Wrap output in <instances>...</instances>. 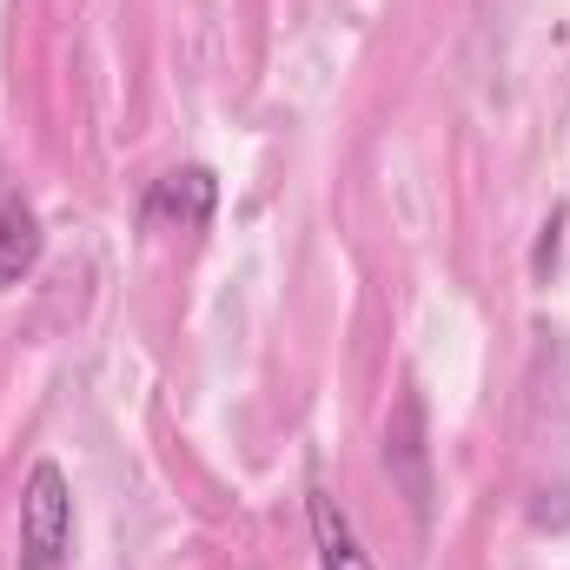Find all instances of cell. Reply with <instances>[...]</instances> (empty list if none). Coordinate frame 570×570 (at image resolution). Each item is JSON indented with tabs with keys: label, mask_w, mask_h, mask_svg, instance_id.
<instances>
[{
	"label": "cell",
	"mask_w": 570,
	"mask_h": 570,
	"mask_svg": "<svg viewBox=\"0 0 570 570\" xmlns=\"http://www.w3.org/2000/svg\"><path fill=\"white\" fill-rule=\"evenodd\" d=\"M305 511H312V544H318V570H379L372 558H365V544H358L352 518L338 511V498H332L325 484H312Z\"/></svg>",
	"instance_id": "obj_3"
},
{
	"label": "cell",
	"mask_w": 570,
	"mask_h": 570,
	"mask_svg": "<svg viewBox=\"0 0 570 570\" xmlns=\"http://www.w3.org/2000/svg\"><path fill=\"white\" fill-rule=\"evenodd\" d=\"M213 206H219V179L206 166H173L166 179H153L140 219L146 226H179V233H199L213 226Z\"/></svg>",
	"instance_id": "obj_2"
},
{
	"label": "cell",
	"mask_w": 570,
	"mask_h": 570,
	"mask_svg": "<svg viewBox=\"0 0 570 570\" xmlns=\"http://www.w3.org/2000/svg\"><path fill=\"white\" fill-rule=\"evenodd\" d=\"M564 206H558V213H551V219H544V233H538V253H531V279H551V266H558V233H564Z\"/></svg>",
	"instance_id": "obj_5"
},
{
	"label": "cell",
	"mask_w": 570,
	"mask_h": 570,
	"mask_svg": "<svg viewBox=\"0 0 570 570\" xmlns=\"http://www.w3.org/2000/svg\"><path fill=\"white\" fill-rule=\"evenodd\" d=\"M73 544V491L53 458H40L20 484V570H60Z\"/></svg>",
	"instance_id": "obj_1"
},
{
	"label": "cell",
	"mask_w": 570,
	"mask_h": 570,
	"mask_svg": "<svg viewBox=\"0 0 570 570\" xmlns=\"http://www.w3.org/2000/svg\"><path fill=\"white\" fill-rule=\"evenodd\" d=\"M40 266V219L20 199H0V292Z\"/></svg>",
	"instance_id": "obj_4"
}]
</instances>
